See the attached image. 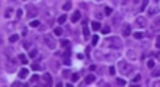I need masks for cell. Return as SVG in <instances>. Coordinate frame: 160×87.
I'll list each match as a JSON object with an SVG mask.
<instances>
[{
	"instance_id": "48",
	"label": "cell",
	"mask_w": 160,
	"mask_h": 87,
	"mask_svg": "<svg viewBox=\"0 0 160 87\" xmlns=\"http://www.w3.org/2000/svg\"><path fill=\"white\" fill-rule=\"evenodd\" d=\"M133 2H135V3H138V2H141V0H133Z\"/></svg>"
},
{
	"instance_id": "19",
	"label": "cell",
	"mask_w": 160,
	"mask_h": 87,
	"mask_svg": "<svg viewBox=\"0 0 160 87\" xmlns=\"http://www.w3.org/2000/svg\"><path fill=\"white\" fill-rule=\"evenodd\" d=\"M146 65H148V69H151V70H152V69L155 67V61H154L152 58H151V59H148V61H146Z\"/></svg>"
},
{
	"instance_id": "5",
	"label": "cell",
	"mask_w": 160,
	"mask_h": 87,
	"mask_svg": "<svg viewBox=\"0 0 160 87\" xmlns=\"http://www.w3.org/2000/svg\"><path fill=\"white\" fill-rule=\"evenodd\" d=\"M44 42H46V45H47L50 50H55L56 42L53 41V38H50V36H44Z\"/></svg>"
},
{
	"instance_id": "24",
	"label": "cell",
	"mask_w": 160,
	"mask_h": 87,
	"mask_svg": "<svg viewBox=\"0 0 160 87\" xmlns=\"http://www.w3.org/2000/svg\"><path fill=\"white\" fill-rule=\"evenodd\" d=\"M32 69L38 72V70H41V69H42V65H41V64H38V61H35V62L32 64Z\"/></svg>"
},
{
	"instance_id": "21",
	"label": "cell",
	"mask_w": 160,
	"mask_h": 87,
	"mask_svg": "<svg viewBox=\"0 0 160 87\" xmlns=\"http://www.w3.org/2000/svg\"><path fill=\"white\" fill-rule=\"evenodd\" d=\"M13 13H14V11H13V8H6V9H5V14H3V16H5L6 19H9V17L13 16Z\"/></svg>"
},
{
	"instance_id": "49",
	"label": "cell",
	"mask_w": 160,
	"mask_h": 87,
	"mask_svg": "<svg viewBox=\"0 0 160 87\" xmlns=\"http://www.w3.org/2000/svg\"><path fill=\"white\" fill-rule=\"evenodd\" d=\"M157 58H160V53H159V55H157Z\"/></svg>"
},
{
	"instance_id": "40",
	"label": "cell",
	"mask_w": 160,
	"mask_h": 87,
	"mask_svg": "<svg viewBox=\"0 0 160 87\" xmlns=\"http://www.w3.org/2000/svg\"><path fill=\"white\" fill-rule=\"evenodd\" d=\"M102 33H104V34H108V33H110V26H104V28H102Z\"/></svg>"
},
{
	"instance_id": "37",
	"label": "cell",
	"mask_w": 160,
	"mask_h": 87,
	"mask_svg": "<svg viewBox=\"0 0 160 87\" xmlns=\"http://www.w3.org/2000/svg\"><path fill=\"white\" fill-rule=\"evenodd\" d=\"M69 75H71L69 70H63V78H69Z\"/></svg>"
},
{
	"instance_id": "26",
	"label": "cell",
	"mask_w": 160,
	"mask_h": 87,
	"mask_svg": "<svg viewBox=\"0 0 160 87\" xmlns=\"http://www.w3.org/2000/svg\"><path fill=\"white\" fill-rule=\"evenodd\" d=\"M66 19H68V16H66L65 13H63V14L58 17V23H65V22H66Z\"/></svg>"
},
{
	"instance_id": "17",
	"label": "cell",
	"mask_w": 160,
	"mask_h": 87,
	"mask_svg": "<svg viewBox=\"0 0 160 87\" xmlns=\"http://www.w3.org/2000/svg\"><path fill=\"white\" fill-rule=\"evenodd\" d=\"M154 78H157V76H160V65H157V67H154L152 69V73H151Z\"/></svg>"
},
{
	"instance_id": "14",
	"label": "cell",
	"mask_w": 160,
	"mask_h": 87,
	"mask_svg": "<svg viewBox=\"0 0 160 87\" xmlns=\"http://www.w3.org/2000/svg\"><path fill=\"white\" fill-rule=\"evenodd\" d=\"M96 81V78H94V75H86V78H85V84H91V82H94Z\"/></svg>"
},
{
	"instance_id": "6",
	"label": "cell",
	"mask_w": 160,
	"mask_h": 87,
	"mask_svg": "<svg viewBox=\"0 0 160 87\" xmlns=\"http://www.w3.org/2000/svg\"><path fill=\"white\" fill-rule=\"evenodd\" d=\"M27 9H28V13H27V16H28L30 19H33L36 14H38V11H36V8H35V6H30V5H28V6H27Z\"/></svg>"
},
{
	"instance_id": "43",
	"label": "cell",
	"mask_w": 160,
	"mask_h": 87,
	"mask_svg": "<svg viewBox=\"0 0 160 87\" xmlns=\"http://www.w3.org/2000/svg\"><path fill=\"white\" fill-rule=\"evenodd\" d=\"M108 72L112 73V75H115V67H110V69H108Z\"/></svg>"
},
{
	"instance_id": "45",
	"label": "cell",
	"mask_w": 160,
	"mask_h": 87,
	"mask_svg": "<svg viewBox=\"0 0 160 87\" xmlns=\"http://www.w3.org/2000/svg\"><path fill=\"white\" fill-rule=\"evenodd\" d=\"M152 86H155V87H160V81H154V82H152Z\"/></svg>"
},
{
	"instance_id": "2",
	"label": "cell",
	"mask_w": 160,
	"mask_h": 87,
	"mask_svg": "<svg viewBox=\"0 0 160 87\" xmlns=\"http://www.w3.org/2000/svg\"><path fill=\"white\" fill-rule=\"evenodd\" d=\"M105 47H112V48H115V50H119L122 47V42L119 41L118 38H115V36H113V38H108L105 41Z\"/></svg>"
},
{
	"instance_id": "11",
	"label": "cell",
	"mask_w": 160,
	"mask_h": 87,
	"mask_svg": "<svg viewBox=\"0 0 160 87\" xmlns=\"http://www.w3.org/2000/svg\"><path fill=\"white\" fill-rule=\"evenodd\" d=\"M127 58L132 59V61H135V59H138V55H136L133 50H127Z\"/></svg>"
},
{
	"instance_id": "4",
	"label": "cell",
	"mask_w": 160,
	"mask_h": 87,
	"mask_svg": "<svg viewBox=\"0 0 160 87\" xmlns=\"http://www.w3.org/2000/svg\"><path fill=\"white\" fill-rule=\"evenodd\" d=\"M135 25L138 26V28H146V26H148V20H146V17H143V16H138V17L135 19Z\"/></svg>"
},
{
	"instance_id": "44",
	"label": "cell",
	"mask_w": 160,
	"mask_h": 87,
	"mask_svg": "<svg viewBox=\"0 0 160 87\" xmlns=\"http://www.w3.org/2000/svg\"><path fill=\"white\" fill-rule=\"evenodd\" d=\"M24 48H30V42H28V41L24 42Z\"/></svg>"
},
{
	"instance_id": "34",
	"label": "cell",
	"mask_w": 160,
	"mask_h": 87,
	"mask_svg": "<svg viewBox=\"0 0 160 87\" xmlns=\"http://www.w3.org/2000/svg\"><path fill=\"white\" fill-rule=\"evenodd\" d=\"M53 33H55L56 36H61V34H63V30L58 26V28H55V30H53Z\"/></svg>"
},
{
	"instance_id": "32",
	"label": "cell",
	"mask_w": 160,
	"mask_h": 87,
	"mask_svg": "<svg viewBox=\"0 0 160 87\" xmlns=\"http://www.w3.org/2000/svg\"><path fill=\"white\" fill-rule=\"evenodd\" d=\"M116 84H118V86H126V79L118 78V79H116Z\"/></svg>"
},
{
	"instance_id": "12",
	"label": "cell",
	"mask_w": 160,
	"mask_h": 87,
	"mask_svg": "<svg viewBox=\"0 0 160 87\" xmlns=\"http://www.w3.org/2000/svg\"><path fill=\"white\" fill-rule=\"evenodd\" d=\"M157 11H159V9H157V6H152V8H148V16H149V17H154V16L157 14Z\"/></svg>"
},
{
	"instance_id": "50",
	"label": "cell",
	"mask_w": 160,
	"mask_h": 87,
	"mask_svg": "<svg viewBox=\"0 0 160 87\" xmlns=\"http://www.w3.org/2000/svg\"><path fill=\"white\" fill-rule=\"evenodd\" d=\"M97 2H101V0H97Z\"/></svg>"
},
{
	"instance_id": "47",
	"label": "cell",
	"mask_w": 160,
	"mask_h": 87,
	"mask_svg": "<svg viewBox=\"0 0 160 87\" xmlns=\"http://www.w3.org/2000/svg\"><path fill=\"white\" fill-rule=\"evenodd\" d=\"M112 2H113V5H116V3H118V0H112Z\"/></svg>"
},
{
	"instance_id": "46",
	"label": "cell",
	"mask_w": 160,
	"mask_h": 87,
	"mask_svg": "<svg viewBox=\"0 0 160 87\" xmlns=\"http://www.w3.org/2000/svg\"><path fill=\"white\" fill-rule=\"evenodd\" d=\"M121 3H122V5H124V6H126V5H127V3H129V0H122V2H121Z\"/></svg>"
},
{
	"instance_id": "31",
	"label": "cell",
	"mask_w": 160,
	"mask_h": 87,
	"mask_svg": "<svg viewBox=\"0 0 160 87\" xmlns=\"http://www.w3.org/2000/svg\"><path fill=\"white\" fill-rule=\"evenodd\" d=\"M104 13H105V16H112L113 14V9L110 8V6H107V8L104 9Z\"/></svg>"
},
{
	"instance_id": "28",
	"label": "cell",
	"mask_w": 160,
	"mask_h": 87,
	"mask_svg": "<svg viewBox=\"0 0 160 87\" xmlns=\"http://www.w3.org/2000/svg\"><path fill=\"white\" fill-rule=\"evenodd\" d=\"M79 78H80V75H79V73H72L71 81H72V82H77V81H79Z\"/></svg>"
},
{
	"instance_id": "27",
	"label": "cell",
	"mask_w": 160,
	"mask_h": 87,
	"mask_svg": "<svg viewBox=\"0 0 160 87\" xmlns=\"http://www.w3.org/2000/svg\"><path fill=\"white\" fill-rule=\"evenodd\" d=\"M71 8H72V3L71 2H66L65 5H63V9H65V11H69Z\"/></svg>"
},
{
	"instance_id": "38",
	"label": "cell",
	"mask_w": 160,
	"mask_h": 87,
	"mask_svg": "<svg viewBox=\"0 0 160 87\" xmlns=\"http://www.w3.org/2000/svg\"><path fill=\"white\" fill-rule=\"evenodd\" d=\"M140 79H141V76H140V75H136V76H133L132 82H133V84H135V82H138V81H140Z\"/></svg>"
},
{
	"instance_id": "18",
	"label": "cell",
	"mask_w": 160,
	"mask_h": 87,
	"mask_svg": "<svg viewBox=\"0 0 160 87\" xmlns=\"http://www.w3.org/2000/svg\"><path fill=\"white\" fill-rule=\"evenodd\" d=\"M17 61H21V64H27V62H28V58H27L25 55H19L17 56Z\"/></svg>"
},
{
	"instance_id": "7",
	"label": "cell",
	"mask_w": 160,
	"mask_h": 87,
	"mask_svg": "<svg viewBox=\"0 0 160 87\" xmlns=\"http://www.w3.org/2000/svg\"><path fill=\"white\" fill-rule=\"evenodd\" d=\"M83 36L85 39L89 38V26H88V20H83Z\"/></svg>"
},
{
	"instance_id": "13",
	"label": "cell",
	"mask_w": 160,
	"mask_h": 87,
	"mask_svg": "<svg viewBox=\"0 0 160 87\" xmlns=\"http://www.w3.org/2000/svg\"><path fill=\"white\" fill-rule=\"evenodd\" d=\"M80 17H82V14H80V11H75L74 14L71 16V22H77V20H80Z\"/></svg>"
},
{
	"instance_id": "9",
	"label": "cell",
	"mask_w": 160,
	"mask_h": 87,
	"mask_svg": "<svg viewBox=\"0 0 160 87\" xmlns=\"http://www.w3.org/2000/svg\"><path fill=\"white\" fill-rule=\"evenodd\" d=\"M130 33H132L130 25H127V23H126V25L122 26V36H126V38H127V36H130Z\"/></svg>"
},
{
	"instance_id": "8",
	"label": "cell",
	"mask_w": 160,
	"mask_h": 87,
	"mask_svg": "<svg viewBox=\"0 0 160 87\" xmlns=\"http://www.w3.org/2000/svg\"><path fill=\"white\" fill-rule=\"evenodd\" d=\"M121 20H122V16L121 14H115V16H113V23H112V25L113 26H118L119 23H121Z\"/></svg>"
},
{
	"instance_id": "10",
	"label": "cell",
	"mask_w": 160,
	"mask_h": 87,
	"mask_svg": "<svg viewBox=\"0 0 160 87\" xmlns=\"http://www.w3.org/2000/svg\"><path fill=\"white\" fill-rule=\"evenodd\" d=\"M27 76H28V69H25V67H24V69L19 70V78H21V79H25Z\"/></svg>"
},
{
	"instance_id": "20",
	"label": "cell",
	"mask_w": 160,
	"mask_h": 87,
	"mask_svg": "<svg viewBox=\"0 0 160 87\" xmlns=\"http://www.w3.org/2000/svg\"><path fill=\"white\" fill-rule=\"evenodd\" d=\"M91 28H93V30H94V31H97V30H101V23H99L97 20L91 22Z\"/></svg>"
},
{
	"instance_id": "22",
	"label": "cell",
	"mask_w": 160,
	"mask_h": 87,
	"mask_svg": "<svg viewBox=\"0 0 160 87\" xmlns=\"http://www.w3.org/2000/svg\"><path fill=\"white\" fill-rule=\"evenodd\" d=\"M133 38H135L136 41H141V39L145 38V34H143L141 31H136V33H133Z\"/></svg>"
},
{
	"instance_id": "30",
	"label": "cell",
	"mask_w": 160,
	"mask_h": 87,
	"mask_svg": "<svg viewBox=\"0 0 160 87\" xmlns=\"http://www.w3.org/2000/svg\"><path fill=\"white\" fill-rule=\"evenodd\" d=\"M36 56H38V50L32 48V50H30V58H36Z\"/></svg>"
},
{
	"instance_id": "33",
	"label": "cell",
	"mask_w": 160,
	"mask_h": 87,
	"mask_svg": "<svg viewBox=\"0 0 160 87\" xmlns=\"http://www.w3.org/2000/svg\"><path fill=\"white\" fill-rule=\"evenodd\" d=\"M44 81L47 82V84H52V76L50 75H44Z\"/></svg>"
},
{
	"instance_id": "15",
	"label": "cell",
	"mask_w": 160,
	"mask_h": 87,
	"mask_svg": "<svg viewBox=\"0 0 160 87\" xmlns=\"http://www.w3.org/2000/svg\"><path fill=\"white\" fill-rule=\"evenodd\" d=\"M60 45H61L63 48H66V50H69V48H71V42H69V41H66V39H61Z\"/></svg>"
},
{
	"instance_id": "16",
	"label": "cell",
	"mask_w": 160,
	"mask_h": 87,
	"mask_svg": "<svg viewBox=\"0 0 160 87\" xmlns=\"http://www.w3.org/2000/svg\"><path fill=\"white\" fill-rule=\"evenodd\" d=\"M9 42L11 44H14V42H17L19 41V34H16V33H13V34H9Z\"/></svg>"
},
{
	"instance_id": "29",
	"label": "cell",
	"mask_w": 160,
	"mask_h": 87,
	"mask_svg": "<svg viewBox=\"0 0 160 87\" xmlns=\"http://www.w3.org/2000/svg\"><path fill=\"white\" fill-rule=\"evenodd\" d=\"M39 25H41L39 20H32V23H30V26H32V28H39Z\"/></svg>"
},
{
	"instance_id": "23",
	"label": "cell",
	"mask_w": 160,
	"mask_h": 87,
	"mask_svg": "<svg viewBox=\"0 0 160 87\" xmlns=\"http://www.w3.org/2000/svg\"><path fill=\"white\" fill-rule=\"evenodd\" d=\"M148 5H149V0H141V5H140V11H145Z\"/></svg>"
},
{
	"instance_id": "35",
	"label": "cell",
	"mask_w": 160,
	"mask_h": 87,
	"mask_svg": "<svg viewBox=\"0 0 160 87\" xmlns=\"http://www.w3.org/2000/svg\"><path fill=\"white\" fill-rule=\"evenodd\" d=\"M38 81H39V76L38 75H33L32 79H30V82H38Z\"/></svg>"
},
{
	"instance_id": "42",
	"label": "cell",
	"mask_w": 160,
	"mask_h": 87,
	"mask_svg": "<svg viewBox=\"0 0 160 87\" xmlns=\"http://www.w3.org/2000/svg\"><path fill=\"white\" fill-rule=\"evenodd\" d=\"M155 45H157V48H160V36L157 38V41H155Z\"/></svg>"
},
{
	"instance_id": "25",
	"label": "cell",
	"mask_w": 160,
	"mask_h": 87,
	"mask_svg": "<svg viewBox=\"0 0 160 87\" xmlns=\"http://www.w3.org/2000/svg\"><path fill=\"white\" fill-rule=\"evenodd\" d=\"M157 30H160V17L155 19V23H154V26H152V31H157Z\"/></svg>"
},
{
	"instance_id": "41",
	"label": "cell",
	"mask_w": 160,
	"mask_h": 87,
	"mask_svg": "<svg viewBox=\"0 0 160 87\" xmlns=\"http://www.w3.org/2000/svg\"><path fill=\"white\" fill-rule=\"evenodd\" d=\"M104 17V14H102V13H96V19H102Z\"/></svg>"
},
{
	"instance_id": "36",
	"label": "cell",
	"mask_w": 160,
	"mask_h": 87,
	"mask_svg": "<svg viewBox=\"0 0 160 87\" xmlns=\"http://www.w3.org/2000/svg\"><path fill=\"white\" fill-rule=\"evenodd\" d=\"M91 42H93V45H96V44H97V42H99V36H93Z\"/></svg>"
},
{
	"instance_id": "3",
	"label": "cell",
	"mask_w": 160,
	"mask_h": 87,
	"mask_svg": "<svg viewBox=\"0 0 160 87\" xmlns=\"http://www.w3.org/2000/svg\"><path fill=\"white\" fill-rule=\"evenodd\" d=\"M119 70H121L122 75H127V73H130L132 70H133V67H132L130 64H129V62L121 61V62H119Z\"/></svg>"
},
{
	"instance_id": "1",
	"label": "cell",
	"mask_w": 160,
	"mask_h": 87,
	"mask_svg": "<svg viewBox=\"0 0 160 87\" xmlns=\"http://www.w3.org/2000/svg\"><path fill=\"white\" fill-rule=\"evenodd\" d=\"M94 58L99 61H113V59H118L119 55L118 53H102V51H94Z\"/></svg>"
},
{
	"instance_id": "39",
	"label": "cell",
	"mask_w": 160,
	"mask_h": 87,
	"mask_svg": "<svg viewBox=\"0 0 160 87\" xmlns=\"http://www.w3.org/2000/svg\"><path fill=\"white\" fill-rule=\"evenodd\" d=\"M22 13H24L22 9H17V11H16V17H17V19H21V17H22Z\"/></svg>"
}]
</instances>
